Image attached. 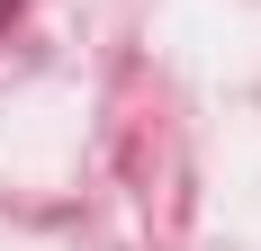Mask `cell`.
I'll return each instance as SVG.
<instances>
[{"instance_id": "6da1fadb", "label": "cell", "mask_w": 261, "mask_h": 251, "mask_svg": "<svg viewBox=\"0 0 261 251\" xmlns=\"http://www.w3.org/2000/svg\"><path fill=\"white\" fill-rule=\"evenodd\" d=\"M9 9H18V0H0V18H9Z\"/></svg>"}]
</instances>
